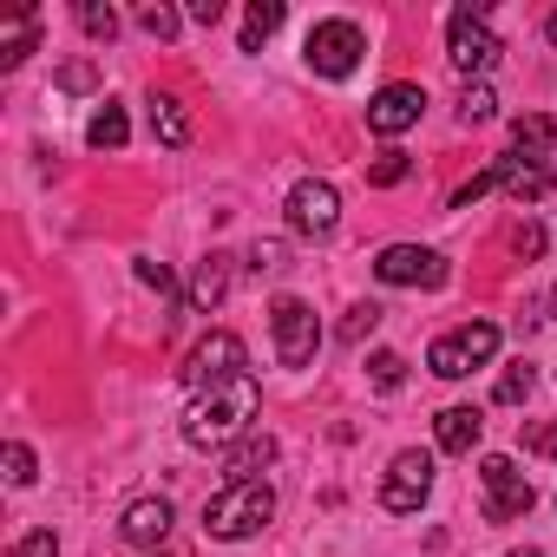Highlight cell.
<instances>
[{"label": "cell", "instance_id": "6da1fadb", "mask_svg": "<svg viewBox=\"0 0 557 557\" xmlns=\"http://www.w3.org/2000/svg\"><path fill=\"white\" fill-rule=\"evenodd\" d=\"M256 407H262V387H256L249 374H243V381H223V387H210V394L190 400L184 440H190V446H230V440L256 420Z\"/></svg>", "mask_w": 557, "mask_h": 557}, {"label": "cell", "instance_id": "7a4b0ae2", "mask_svg": "<svg viewBox=\"0 0 557 557\" xmlns=\"http://www.w3.org/2000/svg\"><path fill=\"white\" fill-rule=\"evenodd\" d=\"M269 518H275V492H269L262 479H230V485L203 505V531H210V537H223V544H236V537L262 531Z\"/></svg>", "mask_w": 557, "mask_h": 557}, {"label": "cell", "instance_id": "3957f363", "mask_svg": "<svg viewBox=\"0 0 557 557\" xmlns=\"http://www.w3.org/2000/svg\"><path fill=\"white\" fill-rule=\"evenodd\" d=\"M498 355V329L492 322H466V329H453V335H440L433 342V355H426V368L440 374V381H466L472 368H485Z\"/></svg>", "mask_w": 557, "mask_h": 557}, {"label": "cell", "instance_id": "277c9868", "mask_svg": "<svg viewBox=\"0 0 557 557\" xmlns=\"http://www.w3.org/2000/svg\"><path fill=\"white\" fill-rule=\"evenodd\" d=\"M269 329H275V355H283V368H309L315 348H322V322L302 296H283L269 309Z\"/></svg>", "mask_w": 557, "mask_h": 557}, {"label": "cell", "instance_id": "5b68a950", "mask_svg": "<svg viewBox=\"0 0 557 557\" xmlns=\"http://www.w3.org/2000/svg\"><path fill=\"white\" fill-rule=\"evenodd\" d=\"M498 34L485 27V8H459L453 21H446V60L459 66V73H492L498 66Z\"/></svg>", "mask_w": 557, "mask_h": 557}, {"label": "cell", "instance_id": "8992f818", "mask_svg": "<svg viewBox=\"0 0 557 557\" xmlns=\"http://www.w3.org/2000/svg\"><path fill=\"white\" fill-rule=\"evenodd\" d=\"M374 275L387 289H440L446 283V256H433V249H420V243H387L381 256H374Z\"/></svg>", "mask_w": 557, "mask_h": 557}, {"label": "cell", "instance_id": "52a82bcc", "mask_svg": "<svg viewBox=\"0 0 557 557\" xmlns=\"http://www.w3.org/2000/svg\"><path fill=\"white\" fill-rule=\"evenodd\" d=\"M302 53H309V66H315L322 79H348V73L361 66V53H368V34H361L355 21H322Z\"/></svg>", "mask_w": 557, "mask_h": 557}, {"label": "cell", "instance_id": "ba28073f", "mask_svg": "<svg viewBox=\"0 0 557 557\" xmlns=\"http://www.w3.org/2000/svg\"><path fill=\"white\" fill-rule=\"evenodd\" d=\"M479 485H485V518L492 524H511V518H524L531 511V479L518 472V459H505V453H492L485 466H479Z\"/></svg>", "mask_w": 557, "mask_h": 557}, {"label": "cell", "instance_id": "9c48e42d", "mask_svg": "<svg viewBox=\"0 0 557 557\" xmlns=\"http://www.w3.org/2000/svg\"><path fill=\"white\" fill-rule=\"evenodd\" d=\"M223 381H243V342H236L230 329L203 335V342L190 348V361H184V387L210 394V387H223Z\"/></svg>", "mask_w": 557, "mask_h": 557}, {"label": "cell", "instance_id": "30bf717a", "mask_svg": "<svg viewBox=\"0 0 557 557\" xmlns=\"http://www.w3.org/2000/svg\"><path fill=\"white\" fill-rule=\"evenodd\" d=\"M426 492H433V459H426V453H400V459L387 466L381 505H387V511H420Z\"/></svg>", "mask_w": 557, "mask_h": 557}, {"label": "cell", "instance_id": "8fae6325", "mask_svg": "<svg viewBox=\"0 0 557 557\" xmlns=\"http://www.w3.org/2000/svg\"><path fill=\"white\" fill-rule=\"evenodd\" d=\"M289 223H296L302 236H329V230L342 223V197H335V184H322V177L296 184V190H289Z\"/></svg>", "mask_w": 557, "mask_h": 557}, {"label": "cell", "instance_id": "7c38bea8", "mask_svg": "<svg viewBox=\"0 0 557 557\" xmlns=\"http://www.w3.org/2000/svg\"><path fill=\"white\" fill-rule=\"evenodd\" d=\"M420 112H426V92H420V86H387V92L368 106V132L400 138L407 125H420Z\"/></svg>", "mask_w": 557, "mask_h": 557}, {"label": "cell", "instance_id": "4fadbf2b", "mask_svg": "<svg viewBox=\"0 0 557 557\" xmlns=\"http://www.w3.org/2000/svg\"><path fill=\"white\" fill-rule=\"evenodd\" d=\"M119 537L125 544H164L171 537V498H132L119 511Z\"/></svg>", "mask_w": 557, "mask_h": 557}, {"label": "cell", "instance_id": "5bb4252c", "mask_svg": "<svg viewBox=\"0 0 557 557\" xmlns=\"http://www.w3.org/2000/svg\"><path fill=\"white\" fill-rule=\"evenodd\" d=\"M498 184L518 203H537V197H550V164L544 158H498Z\"/></svg>", "mask_w": 557, "mask_h": 557}, {"label": "cell", "instance_id": "9a60e30c", "mask_svg": "<svg viewBox=\"0 0 557 557\" xmlns=\"http://www.w3.org/2000/svg\"><path fill=\"white\" fill-rule=\"evenodd\" d=\"M34 40H40V14L34 8H14L8 21H0V66H21L34 53Z\"/></svg>", "mask_w": 557, "mask_h": 557}, {"label": "cell", "instance_id": "2e32d148", "mask_svg": "<svg viewBox=\"0 0 557 557\" xmlns=\"http://www.w3.org/2000/svg\"><path fill=\"white\" fill-rule=\"evenodd\" d=\"M433 433H440V453H472L479 433H485V413H479V407H446Z\"/></svg>", "mask_w": 557, "mask_h": 557}, {"label": "cell", "instance_id": "e0dca14e", "mask_svg": "<svg viewBox=\"0 0 557 557\" xmlns=\"http://www.w3.org/2000/svg\"><path fill=\"white\" fill-rule=\"evenodd\" d=\"M230 296V256H203L190 275V309H216Z\"/></svg>", "mask_w": 557, "mask_h": 557}, {"label": "cell", "instance_id": "ac0fdd59", "mask_svg": "<svg viewBox=\"0 0 557 557\" xmlns=\"http://www.w3.org/2000/svg\"><path fill=\"white\" fill-rule=\"evenodd\" d=\"M86 138H92V151H125L132 125H125V112H119V106H99V112H92V125H86Z\"/></svg>", "mask_w": 557, "mask_h": 557}, {"label": "cell", "instance_id": "d6986e66", "mask_svg": "<svg viewBox=\"0 0 557 557\" xmlns=\"http://www.w3.org/2000/svg\"><path fill=\"white\" fill-rule=\"evenodd\" d=\"M511 145H518V158H544V151L557 145V125L537 119V112H524V119L511 125Z\"/></svg>", "mask_w": 557, "mask_h": 557}, {"label": "cell", "instance_id": "ffe728a7", "mask_svg": "<svg viewBox=\"0 0 557 557\" xmlns=\"http://www.w3.org/2000/svg\"><path fill=\"white\" fill-rule=\"evenodd\" d=\"M269 459H275V440H269V433H249V440H236V446H230V459H223V466H230L236 479H249V472H262Z\"/></svg>", "mask_w": 557, "mask_h": 557}, {"label": "cell", "instance_id": "44dd1931", "mask_svg": "<svg viewBox=\"0 0 557 557\" xmlns=\"http://www.w3.org/2000/svg\"><path fill=\"white\" fill-rule=\"evenodd\" d=\"M275 27H283V0H256V8L243 14V53H256Z\"/></svg>", "mask_w": 557, "mask_h": 557}, {"label": "cell", "instance_id": "7402d4cb", "mask_svg": "<svg viewBox=\"0 0 557 557\" xmlns=\"http://www.w3.org/2000/svg\"><path fill=\"white\" fill-rule=\"evenodd\" d=\"M151 132L177 151V145H190V119H184V106L177 99H151Z\"/></svg>", "mask_w": 557, "mask_h": 557}, {"label": "cell", "instance_id": "603a6c76", "mask_svg": "<svg viewBox=\"0 0 557 557\" xmlns=\"http://www.w3.org/2000/svg\"><path fill=\"white\" fill-rule=\"evenodd\" d=\"M492 119H498L492 86H466V92H459V125H492Z\"/></svg>", "mask_w": 557, "mask_h": 557}, {"label": "cell", "instance_id": "cb8c5ba5", "mask_svg": "<svg viewBox=\"0 0 557 557\" xmlns=\"http://www.w3.org/2000/svg\"><path fill=\"white\" fill-rule=\"evenodd\" d=\"M407 171H413V158H407V151H381V158L368 164V184L394 190V184H407Z\"/></svg>", "mask_w": 557, "mask_h": 557}, {"label": "cell", "instance_id": "d4e9b609", "mask_svg": "<svg viewBox=\"0 0 557 557\" xmlns=\"http://www.w3.org/2000/svg\"><path fill=\"white\" fill-rule=\"evenodd\" d=\"M531 381H537V374H531L524 361H518V368H505V374H498V407H518V400L531 394Z\"/></svg>", "mask_w": 557, "mask_h": 557}, {"label": "cell", "instance_id": "484cf974", "mask_svg": "<svg viewBox=\"0 0 557 557\" xmlns=\"http://www.w3.org/2000/svg\"><path fill=\"white\" fill-rule=\"evenodd\" d=\"M79 27H86L92 40H112V34H119V14L99 8V0H86V8H79Z\"/></svg>", "mask_w": 557, "mask_h": 557}, {"label": "cell", "instance_id": "4316f807", "mask_svg": "<svg viewBox=\"0 0 557 557\" xmlns=\"http://www.w3.org/2000/svg\"><path fill=\"white\" fill-rule=\"evenodd\" d=\"M492 184H498V164H492V171H479V177H466V184L453 190V210H472V203H479Z\"/></svg>", "mask_w": 557, "mask_h": 557}, {"label": "cell", "instance_id": "83f0119b", "mask_svg": "<svg viewBox=\"0 0 557 557\" xmlns=\"http://www.w3.org/2000/svg\"><path fill=\"white\" fill-rule=\"evenodd\" d=\"M368 374H374V387H387V394H394V387L407 381V361H400V355H374V361H368Z\"/></svg>", "mask_w": 557, "mask_h": 557}, {"label": "cell", "instance_id": "f1b7e54d", "mask_svg": "<svg viewBox=\"0 0 557 557\" xmlns=\"http://www.w3.org/2000/svg\"><path fill=\"white\" fill-rule=\"evenodd\" d=\"M249 269H256V275L289 269V249H283V243H256V249H249Z\"/></svg>", "mask_w": 557, "mask_h": 557}, {"label": "cell", "instance_id": "f546056e", "mask_svg": "<svg viewBox=\"0 0 557 557\" xmlns=\"http://www.w3.org/2000/svg\"><path fill=\"white\" fill-rule=\"evenodd\" d=\"M374 329H381V309H374V302L348 309V322H342V335H348V342H361V335H374Z\"/></svg>", "mask_w": 557, "mask_h": 557}, {"label": "cell", "instance_id": "4dcf8cb0", "mask_svg": "<svg viewBox=\"0 0 557 557\" xmlns=\"http://www.w3.org/2000/svg\"><path fill=\"white\" fill-rule=\"evenodd\" d=\"M524 446H531L537 459H557V420H537V426H524Z\"/></svg>", "mask_w": 557, "mask_h": 557}, {"label": "cell", "instance_id": "1f68e13d", "mask_svg": "<svg viewBox=\"0 0 557 557\" xmlns=\"http://www.w3.org/2000/svg\"><path fill=\"white\" fill-rule=\"evenodd\" d=\"M138 283H145V289H158V296H171V289H177V275H171L164 262H151V256H145V262H138Z\"/></svg>", "mask_w": 557, "mask_h": 557}, {"label": "cell", "instance_id": "d6a6232c", "mask_svg": "<svg viewBox=\"0 0 557 557\" xmlns=\"http://www.w3.org/2000/svg\"><path fill=\"white\" fill-rule=\"evenodd\" d=\"M138 27H145L151 40H171V34H177V14H171V8H145V14H138Z\"/></svg>", "mask_w": 557, "mask_h": 557}, {"label": "cell", "instance_id": "836d02e7", "mask_svg": "<svg viewBox=\"0 0 557 557\" xmlns=\"http://www.w3.org/2000/svg\"><path fill=\"white\" fill-rule=\"evenodd\" d=\"M8 557H60V537H53V531H34V537H21Z\"/></svg>", "mask_w": 557, "mask_h": 557}, {"label": "cell", "instance_id": "e575fe53", "mask_svg": "<svg viewBox=\"0 0 557 557\" xmlns=\"http://www.w3.org/2000/svg\"><path fill=\"white\" fill-rule=\"evenodd\" d=\"M511 249H518V256H544V230H537V223L524 216V223L511 230Z\"/></svg>", "mask_w": 557, "mask_h": 557}, {"label": "cell", "instance_id": "d590c367", "mask_svg": "<svg viewBox=\"0 0 557 557\" xmlns=\"http://www.w3.org/2000/svg\"><path fill=\"white\" fill-rule=\"evenodd\" d=\"M8 479H14V485H34V453H27L21 440L8 446Z\"/></svg>", "mask_w": 557, "mask_h": 557}, {"label": "cell", "instance_id": "8d00e7d4", "mask_svg": "<svg viewBox=\"0 0 557 557\" xmlns=\"http://www.w3.org/2000/svg\"><path fill=\"white\" fill-rule=\"evenodd\" d=\"M190 21H197V27H216V21H223V0H190Z\"/></svg>", "mask_w": 557, "mask_h": 557}, {"label": "cell", "instance_id": "74e56055", "mask_svg": "<svg viewBox=\"0 0 557 557\" xmlns=\"http://www.w3.org/2000/svg\"><path fill=\"white\" fill-rule=\"evenodd\" d=\"M60 86H66V92H86V86H92V66H66Z\"/></svg>", "mask_w": 557, "mask_h": 557}, {"label": "cell", "instance_id": "f35d334b", "mask_svg": "<svg viewBox=\"0 0 557 557\" xmlns=\"http://www.w3.org/2000/svg\"><path fill=\"white\" fill-rule=\"evenodd\" d=\"M544 34H550V47H557V14H550V21H544Z\"/></svg>", "mask_w": 557, "mask_h": 557}, {"label": "cell", "instance_id": "ab89813d", "mask_svg": "<svg viewBox=\"0 0 557 557\" xmlns=\"http://www.w3.org/2000/svg\"><path fill=\"white\" fill-rule=\"evenodd\" d=\"M151 557H177V550H151Z\"/></svg>", "mask_w": 557, "mask_h": 557}, {"label": "cell", "instance_id": "60d3db41", "mask_svg": "<svg viewBox=\"0 0 557 557\" xmlns=\"http://www.w3.org/2000/svg\"><path fill=\"white\" fill-rule=\"evenodd\" d=\"M511 557H537V550H511Z\"/></svg>", "mask_w": 557, "mask_h": 557}, {"label": "cell", "instance_id": "b9f144b4", "mask_svg": "<svg viewBox=\"0 0 557 557\" xmlns=\"http://www.w3.org/2000/svg\"><path fill=\"white\" fill-rule=\"evenodd\" d=\"M550 302H557V296H550Z\"/></svg>", "mask_w": 557, "mask_h": 557}]
</instances>
